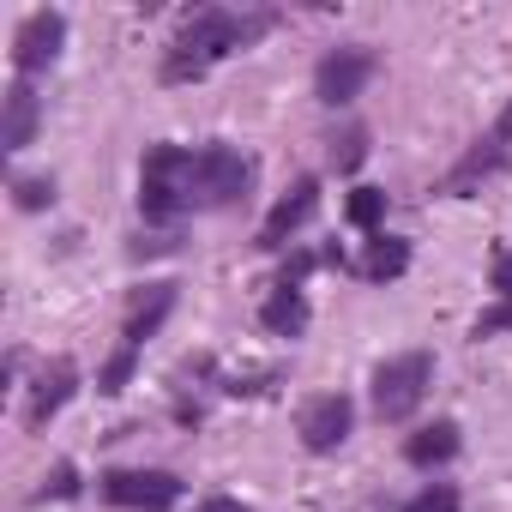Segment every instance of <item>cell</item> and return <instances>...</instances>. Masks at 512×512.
I'll return each instance as SVG.
<instances>
[{
	"instance_id": "1",
	"label": "cell",
	"mask_w": 512,
	"mask_h": 512,
	"mask_svg": "<svg viewBox=\"0 0 512 512\" xmlns=\"http://www.w3.org/2000/svg\"><path fill=\"white\" fill-rule=\"evenodd\" d=\"M272 31V13H253V19H241V13H223V7H205V13H193L181 31H175V43H169V55H163V85H193V79H205L223 55H235V49H247L253 37H266Z\"/></svg>"
},
{
	"instance_id": "2",
	"label": "cell",
	"mask_w": 512,
	"mask_h": 512,
	"mask_svg": "<svg viewBox=\"0 0 512 512\" xmlns=\"http://www.w3.org/2000/svg\"><path fill=\"white\" fill-rule=\"evenodd\" d=\"M193 199V151L187 145H151L139 163V211L145 223H175L187 217Z\"/></svg>"
},
{
	"instance_id": "3",
	"label": "cell",
	"mask_w": 512,
	"mask_h": 512,
	"mask_svg": "<svg viewBox=\"0 0 512 512\" xmlns=\"http://www.w3.org/2000/svg\"><path fill=\"white\" fill-rule=\"evenodd\" d=\"M428 386H434V356L428 350H404V356L380 362L374 368V416L380 422H404L428 398Z\"/></svg>"
},
{
	"instance_id": "4",
	"label": "cell",
	"mask_w": 512,
	"mask_h": 512,
	"mask_svg": "<svg viewBox=\"0 0 512 512\" xmlns=\"http://www.w3.org/2000/svg\"><path fill=\"white\" fill-rule=\"evenodd\" d=\"M247 181H253V163H247L235 145H199V151H193V199H199L205 211L241 205V199H247Z\"/></svg>"
},
{
	"instance_id": "5",
	"label": "cell",
	"mask_w": 512,
	"mask_h": 512,
	"mask_svg": "<svg viewBox=\"0 0 512 512\" xmlns=\"http://www.w3.org/2000/svg\"><path fill=\"white\" fill-rule=\"evenodd\" d=\"M97 494L121 512H169L181 506V476L175 470H103Z\"/></svg>"
},
{
	"instance_id": "6",
	"label": "cell",
	"mask_w": 512,
	"mask_h": 512,
	"mask_svg": "<svg viewBox=\"0 0 512 512\" xmlns=\"http://www.w3.org/2000/svg\"><path fill=\"white\" fill-rule=\"evenodd\" d=\"M368 79H374V55H368L362 43H350V49H332V55L314 67V97H320L326 109H344V103L362 97Z\"/></svg>"
},
{
	"instance_id": "7",
	"label": "cell",
	"mask_w": 512,
	"mask_h": 512,
	"mask_svg": "<svg viewBox=\"0 0 512 512\" xmlns=\"http://www.w3.org/2000/svg\"><path fill=\"white\" fill-rule=\"evenodd\" d=\"M61 43H67V19H61L55 7L31 13V19L13 31V67H19V79H31V73L55 67V61H61Z\"/></svg>"
},
{
	"instance_id": "8",
	"label": "cell",
	"mask_w": 512,
	"mask_h": 512,
	"mask_svg": "<svg viewBox=\"0 0 512 512\" xmlns=\"http://www.w3.org/2000/svg\"><path fill=\"white\" fill-rule=\"evenodd\" d=\"M296 428H302V446L308 452H338L350 440V428H356V404L344 392H320V398L302 404V422Z\"/></svg>"
},
{
	"instance_id": "9",
	"label": "cell",
	"mask_w": 512,
	"mask_h": 512,
	"mask_svg": "<svg viewBox=\"0 0 512 512\" xmlns=\"http://www.w3.org/2000/svg\"><path fill=\"white\" fill-rule=\"evenodd\" d=\"M314 211H320V181H314V175H302V181H296V187H290V193L272 205V217L260 223V247H266V253L290 247V235H296V229H302Z\"/></svg>"
},
{
	"instance_id": "10",
	"label": "cell",
	"mask_w": 512,
	"mask_h": 512,
	"mask_svg": "<svg viewBox=\"0 0 512 512\" xmlns=\"http://www.w3.org/2000/svg\"><path fill=\"white\" fill-rule=\"evenodd\" d=\"M79 392V368L61 356V362H49L43 374H37V392H31V410H25V422L31 428H49L61 410H67V398Z\"/></svg>"
},
{
	"instance_id": "11",
	"label": "cell",
	"mask_w": 512,
	"mask_h": 512,
	"mask_svg": "<svg viewBox=\"0 0 512 512\" xmlns=\"http://www.w3.org/2000/svg\"><path fill=\"white\" fill-rule=\"evenodd\" d=\"M500 169H506V145L488 133V139H476V151H464V163L440 181V193H446V199H470V193H476L488 175H500Z\"/></svg>"
},
{
	"instance_id": "12",
	"label": "cell",
	"mask_w": 512,
	"mask_h": 512,
	"mask_svg": "<svg viewBox=\"0 0 512 512\" xmlns=\"http://www.w3.org/2000/svg\"><path fill=\"white\" fill-rule=\"evenodd\" d=\"M169 308H175V284H145V296L133 302V314H127V326H121V344H145V338H157V326L169 320Z\"/></svg>"
},
{
	"instance_id": "13",
	"label": "cell",
	"mask_w": 512,
	"mask_h": 512,
	"mask_svg": "<svg viewBox=\"0 0 512 512\" xmlns=\"http://www.w3.org/2000/svg\"><path fill=\"white\" fill-rule=\"evenodd\" d=\"M404 458H410L416 470H434V464L458 458V422H428V428H416V434L404 440Z\"/></svg>"
},
{
	"instance_id": "14",
	"label": "cell",
	"mask_w": 512,
	"mask_h": 512,
	"mask_svg": "<svg viewBox=\"0 0 512 512\" xmlns=\"http://www.w3.org/2000/svg\"><path fill=\"white\" fill-rule=\"evenodd\" d=\"M404 266H410V241H404V235H374L356 272H362L368 284H392V278H404Z\"/></svg>"
},
{
	"instance_id": "15",
	"label": "cell",
	"mask_w": 512,
	"mask_h": 512,
	"mask_svg": "<svg viewBox=\"0 0 512 512\" xmlns=\"http://www.w3.org/2000/svg\"><path fill=\"white\" fill-rule=\"evenodd\" d=\"M260 326L272 338H302L308 332V296L302 290H272L266 308H260Z\"/></svg>"
},
{
	"instance_id": "16",
	"label": "cell",
	"mask_w": 512,
	"mask_h": 512,
	"mask_svg": "<svg viewBox=\"0 0 512 512\" xmlns=\"http://www.w3.org/2000/svg\"><path fill=\"white\" fill-rule=\"evenodd\" d=\"M37 91H31V79H19L13 91H7V151H25L31 139H37Z\"/></svg>"
},
{
	"instance_id": "17",
	"label": "cell",
	"mask_w": 512,
	"mask_h": 512,
	"mask_svg": "<svg viewBox=\"0 0 512 512\" xmlns=\"http://www.w3.org/2000/svg\"><path fill=\"white\" fill-rule=\"evenodd\" d=\"M133 362H139V350H133V344H121V350L103 362V374H97V392H103V398L127 392V380H133Z\"/></svg>"
},
{
	"instance_id": "18",
	"label": "cell",
	"mask_w": 512,
	"mask_h": 512,
	"mask_svg": "<svg viewBox=\"0 0 512 512\" xmlns=\"http://www.w3.org/2000/svg\"><path fill=\"white\" fill-rule=\"evenodd\" d=\"M344 211H350L356 229H380V217H386V193H380V187H356Z\"/></svg>"
},
{
	"instance_id": "19",
	"label": "cell",
	"mask_w": 512,
	"mask_h": 512,
	"mask_svg": "<svg viewBox=\"0 0 512 512\" xmlns=\"http://www.w3.org/2000/svg\"><path fill=\"white\" fill-rule=\"evenodd\" d=\"M362 157H368V133H362V127H350L344 139H332V169H338V175H350Z\"/></svg>"
},
{
	"instance_id": "20",
	"label": "cell",
	"mask_w": 512,
	"mask_h": 512,
	"mask_svg": "<svg viewBox=\"0 0 512 512\" xmlns=\"http://www.w3.org/2000/svg\"><path fill=\"white\" fill-rule=\"evenodd\" d=\"M404 512H458V488H446V482H434V488H422Z\"/></svg>"
},
{
	"instance_id": "21",
	"label": "cell",
	"mask_w": 512,
	"mask_h": 512,
	"mask_svg": "<svg viewBox=\"0 0 512 512\" xmlns=\"http://www.w3.org/2000/svg\"><path fill=\"white\" fill-rule=\"evenodd\" d=\"M49 494H55V500H73V494H79V470H73V464H55V470L43 476V494H37V500H49Z\"/></svg>"
},
{
	"instance_id": "22",
	"label": "cell",
	"mask_w": 512,
	"mask_h": 512,
	"mask_svg": "<svg viewBox=\"0 0 512 512\" xmlns=\"http://www.w3.org/2000/svg\"><path fill=\"white\" fill-rule=\"evenodd\" d=\"M314 266H320V260H314V253H308V247H296V253H290V260H284V272H278V290H302V278H308Z\"/></svg>"
},
{
	"instance_id": "23",
	"label": "cell",
	"mask_w": 512,
	"mask_h": 512,
	"mask_svg": "<svg viewBox=\"0 0 512 512\" xmlns=\"http://www.w3.org/2000/svg\"><path fill=\"white\" fill-rule=\"evenodd\" d=\"M13 193H19V205H25V211H43V205L55 199V181H19Z\"/></svg>"
},
{
	"instance_id": "24",
	"label": "cell",
	"mask_w": 512,
	"mask_h": 512,
	"mask_svg": "<svg viewBox=\"0 0 512 512\" xmlns=\"http://www.w3.org/2000/svg\"><path fill=\"white\" fill-rule=\"evenodd\" d=\"M494 296L512 302V247H500V260H494Z\"/></svg>"
},
{
	"instance_id": "25",
	"label": "cell",
	"mask_w": 512,
	"mask_h": 512,
	"mask_svg": "<svg viewBox=\"0 0 512 512\" xmlns=\"http://www.w3.org/2000/svg\"><path fill=\"white\" fill-rule=\"evenodd\" d=\"M193 512H247V506H241V500H229V494H211V500H199Z\"/></svg>"
},
{
	"instance_id": "26",
	"label": "cell",
	"mask_w": 512,
	"mask_h": 512,
	"mask_svg": "<svg viewBox=\"0 0 512 512\" xmlns=\"http://www.w3.org/2000/svg\"><path fill=\"white\" fill-rule=\"evenodd\" d=\"M494 139H500V145H506V139H512V103H506V109H500V121H494Z\"/></svg>"
}]
</instances>
